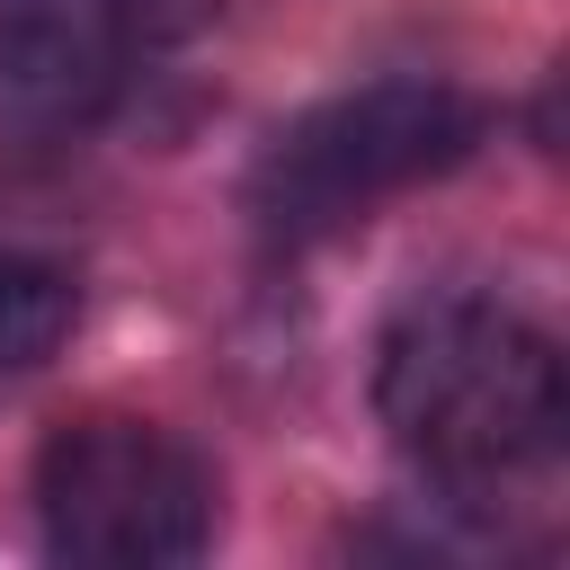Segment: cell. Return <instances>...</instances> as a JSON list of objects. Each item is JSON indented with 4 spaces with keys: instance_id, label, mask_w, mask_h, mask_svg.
<instances>
[{
    "instance_id": "5",
    "label": "cell",
    "mask_w": 570,
    "mask_h": 570,
    "mask_svg": "<svg viewBox=\"0 0 570 570\" xmlns=\"http://www.w3.org/2000/svg\"><path fill=\"white\" fill-rule=\"evenodd\" d=\"M62 338H71V276L27 249H0V374L45 365Z\"/></svg>"
},
{
    "instance_id": "1",
    "label": "cell",
    "mask_w": 570,
    "mask_h": 570,
    "mask_svg": "<svg viewBox=\"0 0 570 570\" xmlns=\"http://www.w3.org/2000/svg\"><path fill=\"white\" fill-rule=\"evenodd\" d=\"M392 445L445 490H499L561 445V356L499 303H419L374 356Z\"/></svg>"
},
{
    "instance_id": "2",
    "label": "cell",
    "mask_w": 570,
    "mask_h": 570,
    "mask_svg": "<svg viewBox=\"0 0 570 570\" xmlns=\"http://www.w3.org/2000/svg\"><path fill=\"white\" fill-rule=\"evenodd\" d=\"M481 134V107L445 80H365L312 116H294L258 160V214L267 232H338L365 205L436 178Z\"/></svg>"
},
{
    "instance_id": "4",
    "label": "cell",
    "mask_w": 570,
    "mask_h": 570,
    "mask_svg": "<svg viewBox=\"0 0 570 570\" xmlns=\"http://www.w3.org/2000/svg\"><path fill=\"white\" fill-rule=\"evenodd\" d=\"M116 0H0V89L18 98H80L107 71Z\"/></svg>"
},
{
    "instance_id": "3",
    "label": "cell",
    "mask_w": 570,
    "mask_h": 570,
    "mask_svg": "<svg viewBox=\"0 0 570 570\" xmlns=\"http://www.w3.org/2000/svg\"><path fill=\"white\" fill-rule=\"evenodd\" d=\"M36 517L53 561L169 570L214 534V472L151 419H80L36 463Z\"/></svg>"
}]
</instances>
